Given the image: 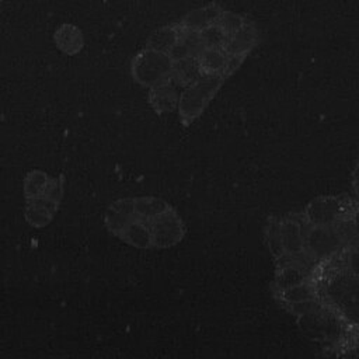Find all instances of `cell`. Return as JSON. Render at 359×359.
Wrapping results in <instances>:
<instances>
[{
    "label": "cell",
    "mask_w": 359,
    "mask_h": 359,
    "mask_svg": "<svg viewBox=\"0 0 359 359\" xmlns=\"http://www.w3.org/2000/svg\"><path fill=\"white\" fill-rule=\"evenodd\" d=\"M318 297V289L313 282H302L299 285H294L292 287H287L280 292V299L286 304H293L304 300H310Z\"/></svg>",
    "instance_id": "44dd1931"
},
{
    "label": "cell",
    "mask_w": 359,
    "mask_h": 359,
    "mask_svg": "<svg viewBox=\"0 0 359 359\" xmlns=\"http://www.w3.org/2000/svg\"><path fill=\"white\" fill-rule=\"evenodd\" d=\"M181 87L174 83L171 79H167L165 81H161L153 87H150L149 93V101L156 112L158 114H167L172 112L175 108H178Z\"/></svg>",
    "instance_id": "ba28073f"
},
{
    "label": "cell",
    "mask_w": 359,
    "mask_h": 359,
    "mask_svg": "<svg viewBox=\"0 0 359 359\" xmlns=\"http://www.w3.org/2000/svg\"><path fill=\"white\" fill-rule=\"evenodd\" d=\"M244 57H245V55H229L227 53V60H226V65H224L222 76L227 77L231 73H234L240 67V65L243 63Z\"/></svg>",
    "instance_id": "f1b7e54d"
},
{
    "label": "cell",
    "mask_w": 359,
    "mask_h": 359,
    "mask_svg": "<svg viewBox=\"0 0 359 359\" xmlns=\"http://www.w3.org/2000/svg\"><path fill=\"white\" fill-rule=\"evenodd\" d=\"M25 201L27 203L24 209V217L34 227L48 226L59 209V203L52 202L43 196H36Z\"/></svg>",
    "instance_id": "9c48e42d"
},
{
    "label": "cell",
    "mask_w": 359,
    "mask_h": 359,
    "mask_svg": "<svg viewBox=\"0 0 359 359\" xmlns=\"http://www.w3.org/2000/svg\"><path fill=\"white\" fill-rule=\"evenodd\" d=\"M153 247L168 248L178 244L184 237V223L170 208L149 222Z\"/></svg>",
    "instance_id": "52a82bcc"
},
{
    "label": "cell",
    "mask_w": 359,
    "mask_h": 359,
    "mask_svg": "<svg viewBox=\"0 0 359 359\" xmlns=\"http://www.w3.org/2000/svg\"><path fill=\"white\" fill-rule=\"evenodd\" d=\"M257 41V28L251 22L245 21L241 28H238L234 34L227 36L223 49L229 55H247L255 46Z\"/></svg>",
    "instance_id": "8fae6325"
},
{
    "label": "cell",
    "mask_w": 359,
    "mask_h": 359,
    "mask_svg": "<svg viewBox=\"0 0 359 359\" xmlns=\"http://www.w3.org/2000/svg\"><path fill=\"white\" fill-rule=\"evenodd\" d=\"M345 268L359 278V247H351L348 248L345 254Z\"/></svg>",
    "instance_id": "4316f807"
},
{
    "label": "cell",
    "mask_w": 359,
    "mask_h": 359,
    "mask_svg": "<svg viewBox=\"0 0 359 359\" xmlns=\"http://www.w3.org/2000/svg\"><path fill=\"white\" fill-rule=\"evenodd\" d=\"M136 219L133 198H125L112 202L105 212V226L108 230L118 236L123 227Z\"/></svg>",
    "instance_id": "30bf717a"
},
{
    "label": "cell",
    "mask_w": 359,
    "mask_h": 359,
    "mask_svg": "<svg viewBox=\"0 0 359 359\" xmlns=\"http://www.w3.org/2000/svg\"><path fill=\"white\" fill-rule=\"evenodd\" d=\"M352 184H353V188L356 189V192L359 194V163L356 164L355 170H353V174H352Z\"/></svg>",
    "instance_id": "f546056e"
},
{
    "label": "cell",
    "mask_w": 359,
    "mask_h": 359,
    "mask_svg": "<svg viewBox=\"0 0 359 359\" xmlns=\"http://www.w3.org/2000/svg\"><path fill=\"white\" fill-rule=\"evenodd\" d=\"M337 224L330 226H313L309 224L304 231V252L317 262H323L335 257L346 241L345 230H341Z\"/></svg>",
    "instance_id": "277c9868"
},
{
    "label": "cell",
    "mask_w": 359,
    "mask_h": 359,
    "mask_svg": "<svg viewBox=\"0 0 359 359\" xmlns=\"http://www.w3.org/2000/svg\"><path fill=\"white\" fill-rule=\"evenodd\" d=\"M245 21H247V20H245L244 17H241L240 14L222 10L220 15H219L217 20H216V24H217L227 35H231V34H234L238 28H241Z\"/></svg>",
    "instance_id": "d4e9b609"
},
{
    "label": "cell",
    "mask_w": 359,
    "mask_h": 359,
    "mask_svg": "<svg viewBox=\"0 0 359 359\" xmlns=\"http://www.w3.org/2000/svg\"><path fill=\"white\" fill-rule=\"evenodd\" d=\"M222 8L212 3L199 8H195L185 14V17L181 20L180 25L185 29H194V31H201L202 28L216 22L217 17L220 15Z\"/></svg>",
    "instance_id": "5bb4252c"
},
{
    "label": "cell",
    "mask_w": 359,
    "mask_h": 359,
    "mask_svg": "<svg viewBox=\"0 0 359 359\" xmlns=\"http://www.w3.org/2000/svg\"><path fill=\"white\" fill-rule=\"evenodd\" d=\"M266 244L275 259H282L285 255V248L280 234V220L278 217H271L266 227Z\"/></svg>",
    "instance_id": "7402d4cb"
},
{
    "label": "cell",
    "mask_w": 359,
    "mask_h": 359,
    "mask_svg": "<svg viewBox=\"0 0 359 359\" xmlns=\"http://www.w3.org/2000/svg\"><path fill=\"white\" fill-rule=\"evenodd\" d=\"M49 180V175L41 170H32L29 171L25 178H24V196L25 199H31V198H36L41 196L43 187L46 185Z\"/></svg>",
    "instance_id": "603a6c76"
},
{
    "label": "cell",
    "mask_w": 359,
    "mask_h": 359,
    "mask_svg": "<svg viewBox=\"0 0 359 359\" xmlns=\"http://www.w3.org/2000/svg\"><path fill=\"white\" fill-rule=\"evenodd\" d=\"M168 55L172 59V62H175V60H180V59H185L188 56H192V52H191L189 46L181 38H178V41L168 50Z\"/></svg>",
    "instance_id": "83f0119b"
},
{
    "label": "cell",
    "mask_w": 359,
    "mask_h": 359,
    "mask_svg": "<svg viewBox=\"0 0 359 359\" xmlns=\"http://www.w3.org/2000/svg\"><path fill=\"white\" fill-rule=\"evenodd\" d=\"M119 238H122L125 243L136 247V248H150L153 247L151 240V231L149 227V223L140 219L132 220L126 227L121 230L118 234Z\"/></svg>",
    "instance_id": "9a60e30c"
},
{
    "label": "cell",
    "mask_w": 359,
    "mask_h": 359,
    "mask_svg": "<svg viewBox=\"0 0 359 359\" xmlns=\"http://www.w3.org/2000/svg\"><path fill=\"white\" fill-rule=\"evenodd\" d=\"M348 202L341 196H318L307 203L304 217L313 226H330L345 222L348 215Z\"/></svg>",
    "instance_id": "8992f818"
},
{
    "label": "cell",
    "mask_w": 359,
    "mask_h": 359,
    "mask_svg": "<svg viewBox=\"0 0 359 359\" xmlns=\"http://www.w3.org/2000/svg\"><path fill=\"white\" fill-rule=\"evenodd\" d=\"M323 302L339 314L349 327H359V278L345 266L331 268L317 287Z\"/></svg>",
    "instance_id": "6da1fadb"
},
{
    "label": "cell",
    "mask_w": 359,
    "mask_h": 359,
    "mask_svg": "<svg viewBox=\"0 0 359 359\" xmlns=\"http://www.w3.org/2000/svg\"><path fill=\"white\" fill-rule=\"evenodd\" d=\"M202 74L199 60L195 56H188L172 62V70L170 79L177 83L181 88L194 83Z\"/></svg>",
    "instance_id": "2e32d148"
},
{
    "label": "cell",
    "mask_w": 359,
    "mask_h": 359,
    "mask_svg": "<svg viewBox=\"0 0 359 359\" xmlns=\"http://www.w3.org/2000/svg\"><path fill=\"white\" fill-rule=\"evenodd\" d=\"M171 70L172 59L170 55L150 48L140 50L132 60L133 79L149 88L170 79Z\"/></svg>",
    "instance_id": "5b68a950"
},
{
    "label": "cell",
    "mask_w": 359,
    "mask_h": 359,
    "mask_svg": "<svg viewBox=\"0 0 359 359\" xmlns=\"http://www.w3.org/2000/svg\"><path fill=\"white\" fill-rule=\"evenodd\" d=\"M53 41L59 50L66 55H77L84 46L81 29L74 24H62L53 34Z\"/></svg>",
    "instance_id": "4fadbf2b"
},
{
    "label": "cell",
    "mask_w": 359,
    "mask_h": 359,
    "mask_svg": "<svg viewBox=\"0 0 359 359\" xmlns=\"http://www.w3.org/2000/svg\"><path fill=\"white\" fill-rule=\"evenodd\" d=\"M306 280H309V272L306 268L299 264H286L279 269L275 278V287L278 292H282Z\"/></svg>",
    "instance_id": "d6986e66"
},
{
    "label": "cell",
    "mask_w": 359,
    "mask_h": 359,
    "mask_svg": "<svg viewBox=\"0 0 359 359\" xmlns=\"http://www.w3.org/2000/svg\"><path fill=\"white\" fill-rule=\"evenodd\" d=\"M280 234L287 255H299L304 250V230L302 224L293 217H285L280 220Z\"/></svg>",
    "instance_id": "7c38bea8"
},
{
    "label": "cell",
    "mask_w": 359,
    "mask_h": 359,
    "mask_svg": "<svg viewBox=\"0 0 359 359\" xmlns=\"http://www.w3.org/2000/svg\"><path fill=\"white\" fill-rule=\"evenodd\" d=\"M199 35L205 48H223L229 36L216 22L202 28Z\"/></svg>",
    "instance_id": "cb8c5ba5"
},
{
    "label": "cell",
    "mask_w": 359,
    "mask_h": 359,
    "mask_svg": "<svg viewBox=\"0 0 359 359\" xmlns=\"http://www.w3.org/2000/svg\"><path fill=\"white\" fill-rule=\"evenodd\" d=\"M63 175L57 177V178H52L49 177L46 185L43 187V191L41 194V196L52 201V202H56V203H60L62 198H63Z\"/></svg>",
    "instance_id": "484cf974"
},
{
    "label": "cell",
    "mask_w": 359,
    "mask_h": 359,
    "mask_svg": "<svg viewBox=\"0 0 359 359\" xmlns=\"http://www.w3.org/2000/svg\"><path fill=\"white\" fill-rule=\"evenodd\" d=\"M133 208H135L136 219H140L149 223L158 215L168 210L170 205L165 201L156 196H140V198H133Z\"/></svg>",
    "instance_id": "e0dca14e"
},
{
    "label": "cell",
    "mask_w": 359,
    "mask_h": 359,
    "mask_svg": "<svg viewBox=\"0 0 359 359\" xmlns=\"http://www.w3.org/2000/svg\"><path fill=\"white\" fill-rule=\"evenodd\" d=\"M198 60L202 73L222 74L227 60V53L223 48H205L199 53Z\"/></svg>",
    "instance_id": "ffe728a7"
},
{
    "label": "cell",
    "mask_w": 359,
    "mask_h": 359,
    "mask_svg": "<svg viewBox=\"0 0 359 359\" xmlns=\"http://www.w3.org/2000/svg\"><path fill=\"white\" fill-rule=\"evenodd\" d=\"M297 325L307 338L327 344L344 341L349 327L344 318L324 302L313 310L299 314Z\"/></svg>",
    "instance_id": "7a4b0ae2"
},
{
    "label": "cell",
    "mask_w": 359,
    "mask_h": 359,
    "mask_svg": "<svg viewBox=\"0 0 359 359\" xmlns=\"http://www.w3.org/2000/svg\"><path fill=\"white\" fill-rule=\"evenodd\" d=\"M181 34V27L178 25H165L160 27L156 31H153L147 39L146 48L158 50V52H165L172 48V45L178 41Z\"/></svg>",
    "instance_id": "ac0fdd59"
},
{
    "label": "cell",
    "mask_w": 359,
    "mask_h": 359,
    "mask_svg": "<svg viewBox=\"0 0 359 359\" xmlns=\"http://www.w3.org/2000/svg\"><path fill=\"white\" fill-rule=\"evenodd\" d=\"M352 226H353V231H355V236L358 237V240H359V210H356V213L353 215V217H352Z\"/></svg>",
    "instance_id": "4dcf8cb0"
},
{
    "label": "cell",
    "mask_w": 359,
    "mask_h": 359,
    "mask_svg": "<svg viewBox=\"0 0 359 359\" xmlns=\"http://www.w3.org/2000/svg\"><path fill=\"white\" fill-rule=\"evenodd\" d=\"M222 74L202 73L194 83L184 87L180 94L178 111L184 122L198 118L223 83Z\"/></svg>",
    "instance_id": "3957f363"
}]
</instances>
